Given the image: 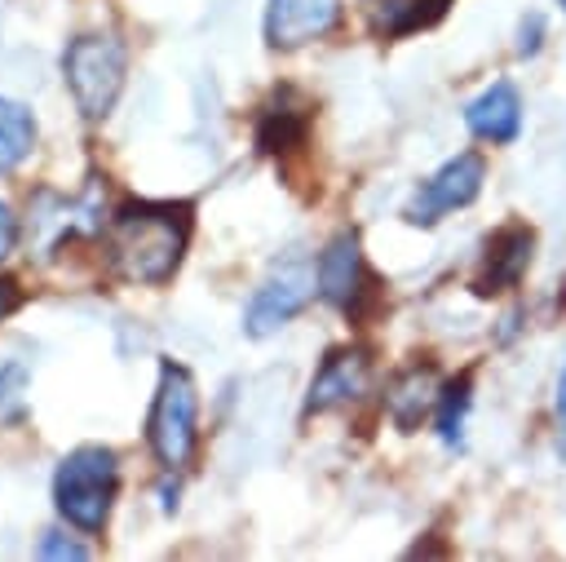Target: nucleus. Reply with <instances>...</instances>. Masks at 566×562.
I'll return each instance as SVG.
<instances>
[{"mask_svg": "<svg viewBox=\"0 0 566 562\" xmlns=\"http://www.w3.org/2000/svg\"><path fill=\"white\" fill-rule=\"evenodd\" d=\"M301 142H305V115L301 111H287V106H279V111L265 106V115L256 124V146L265 155H283V150H292Z\"/></svg>", "mask_w": 566, "mask_h": 562, "instance_id": "nucleus-15", "label": "nucleus"}, {"mask_svg": "<svg viewBox=\"0 0 566 562\" xmlns=\"http://www.w3.org/2000/svg\"><path fill=\"white\" fill-rule=\"evenodd\" d=\"M22 301H27V292L18 288V279H13V274H0V323H4Z\"/></svg>", "mask_w": 566, "mask_h": 562, "instance_id": "nucleus-19", "label": "nucleus"}, {"mask_svg": "<svg viewBox=\"0 0 566 562\" xmlns=\"http://www.w3.org/2000/svg\"><path fill=\"white\" fill-rule=\"evenodd\" d=\"M31 150H35V115L22 102L0 97V173H13Z\"/></svg>", "mask_w": 566, "mask_h": 562, "instance_id": "nucleus-13", "label": "nucleus"}, {"mask_svg": "<svg viewBox=\"0 0 566 562\" xmlns=\"http://www.w3.org/2000/svg\"><path fill=\"white\" fill-rule=\"evenodd\" d=\"M531 243H535V235H531L526 226H504V230H495L491 243H486L482 270H478V279H473V292L491 296V292L513 288V283L526 274V266H531Z\"/></svg>", "mask_w": 566, "mask_h": 562, "instance_id": "nucleus-10", "label": "nucleus"}, {"mask_svg": "<svg viewBox=\"0 0 566 562\" xmlns=\"http://www.w3.org/2000/svg\"><path fill=\"white\" fill-rule=\"evenodd\" d=\"M562 9H566V0H562Z\"/></svg>", "mask_w": 566, "mask_h": 562, "instance_id": "nucleus-22", "label": "nucleus"}, {"mask_svg": "<svg viewBox=\"0 0 566 562\" xmlns=\"http://www.w3.org/2000/svg\"><path fill=\"white\" fill-rule=\"evenodd\" d=\"M62 75L71 89V102L84 119H106L124 93V75H128V53L119 44V35L111 31H84L66 44L62 53Z\"/></svg>", "mask_w": 566, "mask_h": 562, "instance_id": "nucleus-4", "label": "nucleus"}, {"mask_svg": "<svg viewBox=\"0 0 566 562\" xmlns=\"http://www.w3.org/2000/svg\"><path fill=\"white\" fill-rule=\"evenodd\" d=\"M482 177H486L482 155L464 150V155L447 159L433 177H424V181L416 186V195L407 199L402 217H407L411 226H433V221H442L447 212H455V208L473 204V199H478V190H482Z\"/></svg>", "mask_w": 566, "mask_h": 562, "instance_id": "nucleus-6", "label": "nucleus"}, {"mask_svg": "<svg viewBox=\"0 0 566 562\" xmlns=\"http://www.w3.org/2000/svg\"><path fill=\"white\" fill-rule=\"evenodd\" d=\"M13 243H18V217H13V208L0 199V261L13 252Z\"/></svg>", "mask_w": 566, "mask_h": 562, "instance_id": "nucleus-20", "label": "nucleus"}, {"mask_svg": "<svg viewBox=\"0 0 566 562\" xmlns=\"http://www.w3.org/2000/svg\"><path fill=\"white\" fill-rule=\"evenodd\" d=\"M433 403V372L424 367H411L398 385H394V394H389V416L402 425V429H416V420L424 416V407Z\"/></svg>", "mask_w": 566, "mask_h": 562, "instance_id": "nucleus-14", "label": "nucleus"}, {"mask_svg": "<svg viewBox=\"0 0 566 562\" xmlns=\"http://www.w3.org/2000/svg\"><path fill=\"white\" fill-rule=\"evenodd\" d=\"M358 4L367 13V27L380 40H398V35L424 31L451 9V0H358Z\"/></svg>", "mask_w": 566, "mask_h": 562, "instance_id": "nucleus-12", "label": "nucleus"}, {"mask_svg": "<svg viewBox=\"0 0 566 562\" xmlns=\"http://www.w3.org/2000/svg\"><path fill=\"white\" fill-rule=\"evenodd\" d=\"M314 292H318V270H314L305 257L279 261V266L261 279V288L252 292V301H248V310H243V332H248L252 341L274 336L283 323H292V319L314 301Z\"/></svg>", "mask_w": 566, "mask_h": 562, "instance_id": "nucleus-5", "label": "nucleus"}, {"mask_svg": "<svg viewBox=\"0 0 566 562\" xmlns=\"http://www.w3.org/2000/svg\"><path fill=\"white\" fill-rule=\"evenodd\" d=\"M318 292L349 319H363L367 301H376V279L363 261V243L354 230H340L318 252Z\"/></svg>", "mask_w": 566, "mask_h": 562, "instance_id": "nucleus-7", "label": "nucleus"}, {"mask_svg": "<svg viewBox=\"0 0 566 562\" xmlns=\"http://www.w3.org/2000/svg\"><path fill=\"white\" fill-rule=\"evenodd\" d=\"M367 381H371V354L363 345H340L318 363V372L310 381L305 412H332V407L358 398L367 389Z\"/></svg>", "mask_w": 566, "mask_h": 562, "instance_id": "nucleus-9", "label": "nucleus"}, {"mask_svg": "<svg viewBox=\"0 0 566 562\" xmlns=\"http://www.w3.org/2000/svg\"><path fill=\"white\" fill-rule=\"evenodd\" d=\"M557 416L566 425V367H562V381H557Z\"/></svg>", "mask_w": 566, "mask_h": 562, "instance_id": "nucleus-21", "label": "nucleus"}, {"mask_svg": "<svg viewBox=\"0 0 566 562\" xmlns=\"http://www.w3.org/2000/svg\"><path fill=\"white\" fill-rule=\"evenodd\" d=\"M119 496V456L102 443H84L62 456L53 473V504L75 531H102Z\"/></svg>", "mask_w": 566, "mask_h": 562, "instance_id": "nucleus-2", "label": "nucleus"}, {"mask_svg": "<svg viewBox=\"0 0 566 562\" xmlns=\"http://www.w3.org/2000/svg\"><path fill=\"white\" fill-rule=\"evenodd\" d=\"M464 124H469V133L473 137H482V142H513L517 137V128H522V97H517V89L509 84V80H500V84H491L486 93H478L469 106H464Z\"/></svg>", "mask_w": 566, "mask_h": 562, "instance_id": "nucleus-11", "label": "nucleus"}, {"mask_svg": "<svg viewBox=\"0 0 566 562\" xmlns=\"http://www.w3.org/2000/svg\"><path fill=\"white\" fill-rule=\"evenodd\" d=\"M27 385H31V372L18 358H9L0 367V429L27 416Z\"/></svg>", "mask_w": 566, "mask_h": 562, "instance_id": "nucleus-16", "label": "nucleus"}, {"mask_svg": "<svg viewBox=\"0 0 566 562\" xmlns=\"http://www.w3.org/2000/svg\"><path fill=\"white\" fill-rule=\"evenodd\" d=\"M195 235V208L186 199H124L106 221L111 270L128 283L159 288L181 270Z\"/></svg>", "mask_w": 566, "mask_h": 562, "instance_id": "nucleus-1", "label": "nucleus"}, {"mask_svg": "<svg viewBox=\"0 0 566 562\" xmlns=\"http://www.w3.org/2000/svg\"><path fill=\"white\" fill-rule=\"evenodd\" d=\"M469 389H473V381L460 376L438 394V434H442V443H460V425H464V412H469Z\"/></svg>", "mask_w": 566, "mask_h": 562, "instance_id": "nucleus-17", "label": "nucleus"}, {"mask_svg": "<svg viewBox=\"0 0 566 562\" xmlns=\"http://www.w3.org/2000/svg\"><path fill=\"white\" fill-rule=\"evenodd\" d=\"M340 22V0H270L265 4V44L301 49L323 40Z\"/></svg>", "mask_w": 566, "mask_h": 562, "instance_id": "nucleus-8", "label": "nucleus"}, {"mask_svg": "<svg viewBox=\"0 0 566 562\" xmlns=\"http://www.w3.org/2000/svg\"><path fill=\"white\" fill-rule=\"evenodd\" d=\"M40 558H71V562H80V558H88V549L75 544V540H66L62 531H49V535L40 540Z\"/></svg>", "mask_w": 566, "mask_h": 562, "instance_id": "nucleus-18", "label": "nucleus"}, {"mask_svg": "<svg viewBox=\"0 0 566 562\" xmlns=\"http://www.w3.org/2000/svg\"><path fill=\"white\" fill-rule=\"evenodd\" d=\"M146 443L168 473L186 469L199 443V389H195L190 367L172 358L159 363V385L146 412Z\"/></svg>", "mask_w": 566, "mask_h": 562, "instance_id": "nucleus-3", "label": "nucleus"}]
</instances>
